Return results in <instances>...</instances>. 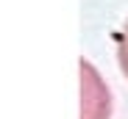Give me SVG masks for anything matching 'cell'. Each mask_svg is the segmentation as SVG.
I'll list each match as a JSON object with an SVG mask.
<instances>
[{"label":"cell","instance_id":"6da1fadb","mask_svg":"<svg viewBox=\"0 0 128 119\" xmlns=\"http://www.w3.org/2000/svg\"><path fill=\"white\" fill-rule=\"evenodd\" d=\"M78 69H81V119H109L112 97L103 78L86 58L78 61Z\"/></svg>","mask_w":128,"mask_h":119},{"label":"cell","instance_id":"7a4b0ae2","mask_svg":"<svg viewBox=\"0 0 128 119\" xmlns=\"http://www.w3.org/2000/svg\"><path fill=\"white\" fill-rule=\"evenodd\" d=\"M117 64H120L125 80H128V22H125L122 31L117 33Z\"/></svg>","mask_w":128,"mask_h":119}]
</instances>
